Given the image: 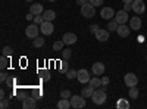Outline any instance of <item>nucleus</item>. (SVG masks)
Segmentation results:
<instances>
[{
  "label": "nucleus",
  "instance_id": "obj_2",
  "mask_svg": "<svg viewBox=\"0 0 147 109\" xmlns=\"http://www.w3.org/2000/svg\"><path fill=\"white\" fill-rule=\"evenodd\" d=\"M38 32L40 31V25H37V24H30V25L25 28V35L28 39H35V37H38Z\"/></svg>",
  "mask_w": 147,
  "mask_h": 109
},
{
  "label": "nucleus",
  "instance_id": "obj_10",
  "mask_svg": "<svg viewBox=\"0 0 147 109\" xmlns=\"http://www.w3.org/2000/svg\"><path fill=\"white\" fill-rule=\"evenodd\" d=\"M105 69H106V66H105L103 62H96L91 66V72H93L94 75H103L105 74Z\"/></svg>",
  "mask_w": 147,
  "mask_h": 109
},
{
  "label": "nucleus",
  "instance_id": "obj_30",
  "mask_svg": "<svg viewBox=\"0 0 147 109\" xmlns=\"http://www.w3.org/2000/svg\"><path fill=\"white\" fill-rule=\"evenodd\" d=\"M60 97H62V99H71L72 94H71L69 90H62V91H60Z\"/></svg>",
  "mask_w": 147,
  "mask_h": 109
},
{
  "label": "nucleus",
  "instance_id": "obj_15",
  "mask_svg": "<svg viewBox=\"0 0 147 109\" xmlns=\"http://www.w3.org/2000/svg\"><path fill=\"white\" fill-rule=\"evenodd\" d=\"M109 30H103L100 28L99 31H97L94 35H96V40H99V41H107L109 40Z\"/></svg>",
  "mask_w": 147,
  "mask_h": 109
},
{
  "label": "nucleus",
  "instance_id": "obj_22",
  "mask_svg": "<svg viewBox=\"0 0 147 109\" xmlns=\"http://www.w3.org/2000/svg\"><path fill=\"white\" fill-rule=\"evenodd\" d=\"M90 86H93L94 89H100L102 87V80L99 77H94V78H90Z\"/></svg>",
  "mask_w": 147,
  "mask_h": 109
},
{
  "label": "nucleus",
  "instance_id": "obj_23",
  "mask_svg": "<svg viewBox=\"0 0 147 109\" xmlns=\"http://www.w3.org/2000/svg\"><path fill=\"white\" fill-rule=\"evenodd\" d=\"M118 27H119V24L116 22V19H113V21L110 19V21H109V24H107V30H109L110 32H115V31L118 30Z\"/></svg>",
  "mask_w": 147,
  "mask_h": 109
},
{
  "label": "nucleus",
  "instance_id": "obj_13",
  "mask_svg": "<svg viewBox=\"0 0 147 109\" xmlns=\"http://www.w3.org/2000/svg\"><path fill=\"white\" fill-rule=\"evenodd\" d=\"M77 78H78V81H80L81 84L90 83V74H88V71H87V69H80Z\"/></svg>",
  "mask_w": 147,
  "mask_h": 109
},
{
  "label": "nucleus",
  "instance_id": "obj_6",
  "mask_svg": "<svg viewBox=\"0 0 147 109\" xmlns=\"http://www.w3.org/2000/svg\"><path fill=\"white\" fill-rule=\"evenodd\" d=\"M132 10L136 12V15H141L146 12V5L143 0H134L132 2Z\"/></svg>",
  "mask_w": 147,
  "mask_h": 109
},
{
  "label": "nucleus",
  "instance_id": "obj_32",
  "mask_svg": "<svg viewBox=\"0 0 147 109\" xmlns=\"http://www.w3.org/2000/svg\"><path fill=\"white\" fill-rule=\"evenodd\" d=\"M71 53H72L71 49H63V50H62V56H63V59H65V60L69 59V58H71Z\"/></svg>",
  "mask_w": 147,
  "mask_h": 109
},
{
  "label": "nucleus",
  "instance_id": "obj_39",
  "mask_svg": "<svg viewBox=\"0 0 147 109\" xmlns=\"http://www.w3.org/2000/svg\"><path fill=\"white\" fill-rule=\"evenodd\" d=\"M60 69H62V72H68V64L65 62V60L62 62V66H60Z\"/></svg>",
  "mask_w": 147,
  "mask_h": 109
},
{
  "label": "nucleus",
  "instance_id": "obj_4",
  "mask_svg": "<svg viewBox=\"0 0 147 109\" xmlns=\"http://www.w3.org/2000/svg\"><path fill=\"white\" fill-rule=\"evenodd\" d=\"M71 105L72 108H75V109H81L85 106V97L81 94V96H72L71 97Z\"/></svg>",
  "mask_w": 147,
  "mask_h": 109
},
{
  "label": "nucleus",
  "instance_id": "obj_5",
  "mask_svg": "<svg viewBox=\"0 0 147 109\" xmlns=\"http://www.w3.org/2000/svg\"><path fill=\"white\" fill-rule=\"evenodd\" d=\"M40 31L43 32V35H52L53 31H55V27H53L52 21H44L40 25Z\"/></svg>",
  "mask_w": 147,
  "mask_h": 109
},
{
  "label": "nucleus",
  "instance_id": "obj_44",
  "mask_svg": "<svg viewBox=\"0 0 147 109\" xmlns=\"http://www.w3.org/2000/svg\"><path fill=\"white\" fill-rule=\"evenodd\" d=\"M122 2H124V3H132L134 0H122Z\"/></svg>",
  "mask_w": 147,
  "mask_h": 109
},
{
  "label": "nucleus",
  "instance_id": "obj_7",
  "mask_svg": "<svg viewBox=\"0 0 147 109\" xmlns=\"http://www.w3.org/2000/svg\"><path fill=\"white\" fill-rule=\"evenodd\" d=\"M124 81L128 87H134V86H137L138 84V77L136 74H132V72H128V74L124 77Z\"/></svg>",
  "mask_w": 147,
  "mask_h": 109
},
{
  "label": "nucleus",
  "instance_id": "obj_18",
  "mask_svg": "<svg viewBox=\"0 0 147 109\" xmlns=\"http://www.w3.org/2000/svg\"><path fill=\"white\" fill-rule=\"evenodd\" d=\"M57 108L59 109H69V108H72L71 99H62V97H60V100L57 102Z\"/></svg>",
  "mask_w": 147,
  "mask_h": 109
},
{
  "label": "nucleus",
  "instance_id": "obj_48",
  "mask_svg": "<svg viewBox=\"0 0 147 109\" xmlns=\"http://www.w3.org/2000/svg\"><path fill=\"white\" fill-rule=\"evenodd\" d=\"M87 2H90V0H87Z\"/></svg>",
  "mask_w": 147,
  "mask_h": 109
},
{
  "label": "nucleus",
  "instance_id": "obj_31",
  "mask_svg": "<svg viewBox=\"0 0 147 109\" xmlns=\"http://www.w3.org/2000/svg\"><path fill=\"white\" fill-rule=\"evenodd\" d=\"M3 55L5 56H7V58H10L12 56V53H13V50H12V47H3Z\"/></svg>",
  "mask_w": 147,
  "mask_h": 109
},
{
  "label": "nucleus",
  "instance_id": "obj_35",
  "mask_svg": "<svg viewBox=\"0 0 147 109\" xmlns=\"http://www.w3.org/2000/svg\"><path fill=\"white\" fill-rule=\"evenodd\" d=\"M100 80H102V86H107L109 81H110V80H109V77H106V75H103Z\"/></svg>",
  "mask_w": 147,
  "mask_h": 109
},
{
  "label": "nucleus",
  "instance_id": "obj_21",
  "mask_svg": "<svg viewBox=\"0 0 147 109\" xmlns=\"http://www.w3.org/2000/svg\"><path fill=\"white\" fill-rule=\"evenodd\" d=\"M116 108H118V109H128V108H129V102H128L127 99H119V100L116 102Z\"/></svg>",
  "mask_w": 147,
  "mask_h": 109
},
{
  "label": "nucleus",
  "instance_id": "obj_36",
  "mask_svg": "<svg viewBox=\"0 0 147 109\" xmlns=\"http://www.w3.org/2000/svg\"><path fill=\"white\" fill-rule=\"evenodd\" d=\"M9 106V102H7V99H2V103H0V108L2 109H6Z\"/></svg>",
  "mask_w": 147,
  "mask_h": 109
},
{
  "label": "nucleus",
  "instance_id": "obj_43",
  "mask_svg": "<svg viewBox=\"0 0 147 109\" xmlns=\"http://www.w3.org/2000/svg\"><path fill=\"white\" fill-rule=\"evenodd\" d=\"M0 99H5V90H0Z\"/></svg>",
  "mask_w": 147,
  "mask_h": 109
},
{
  "label": "nucleus",
  "instance_id": "obj_3",
  "mask_svg": "<svg viewBox=\"0 0 147 109\" xmlns=\"http://www.w3.org/2000/svg\"><path fill=\"white\" fill-rule=\"evenodd\" d=\"M81 15L84 16V18H93L94 15H96V7L88 2V3H85V5H82L81 6Z\"/></svg>",
  "mask_w": 147,
  "mask_h": 109
},
{
  "label": "nucleus",
  "instance_id": "obj_40",
  "mask_svg": "<svg viewBox=\"0 0 147 109\" xmlns=\"http://www.w3.org/2000/svg\"><path fill=\"white\" fill-rule=\"evenodd\" d=\"M41 80L43 81H49V80H50V74H49V72H44V75L41 77Z\"/></svg>",
  "mask_w": 147,
  "mask_h": 109
},
{
  "label": "nucleus",
  "instance_id": "obj_37",
  "mask_svg": "<svg viewBox=\"0 0 147 109\" xmlns=\"http://www.w3.org/2000/svg\"><path fill=\"white\" fill-rule=\"evenodd\" d=\"M124 10H127V12L132 10V3H124Z\"/></svg>",
  "mask_w": 147,
  "mask_h": 109
},
{
  "label": "nucleus",
  "instance_id": "obj_17",
  "mask_svg": "<svg viewBox=\"0 0 147 109\" xmlns=\"http://www.w3.org/2000/svg\"><path fill=\"white\" fill-rule=\"evenodd\" d=\"M30 12H31V14H34V15H41L43 12H44L43 5H40V3H34V5H31Z\"/></svg>",
  "mask_w": 147,
  "mask_h": 109
},
{
  "label": "nucleus",
  "instance_id": "obj_26",
  "mask_svg": "<svg viewBox=\"0 0 147 109\" xmlns=\"http://www.w3.org/2000/svg\"><path fill=\"white\" fill-rule=\"evenodd\" d=\"M32 46L37 47V49H38V47H41V46H44V39H43V37H35V39L32 40Z\"/></svg>",
  "mask_w": 147,
  "mask_h": 109
},
{
  "label": "nucleus",
  "instance_id": "obj_14",
  "mask_svg": "<svg viewBox=\"0 0 147 109\" xmlns=\"http://www.w3.org/2000/svg\"><path fill=\"white\" fill-rule=\"evenodd\" d=\"M116 32H118L119 37H128L129 32H131V28L127 27V24H119V27H118Z\"/></svg>",
  "mask_w": 147,
  "mask_h": 109
},
{
  "label": "nucleus",
  "instance_id": "obj_24",
  "mask_svg": "<svg viewBox=\"0 0 147 109\" xmlns=\"http://www.w3.org/2000/svg\"><path fill=\"white\" fill-rule=\"evenodd\" d=\"M63 46H65V41L63 40H57L53 43V50L59 52V50H63Z\"/></svg>",
  "mask_w": 147,
  "mask_h": 109
},
{
  "label": "nucleus",
  "instance_id": "obj_33",
  "mask_svg": "<svg viewBox=\"0 0 147 109\" xmlns=\"http://www.w3.org/2000/svg\"><path fill=\"white\" fill-rule=\"evenodd\" d=\"M88 30H90V32H93V34H96L97 31H99L100 28H99V25H97V24H93V25H90L88 27Z\"/></svg>",
  "mask_w": 147,
  "mask_h": 109
},
{
  "label": "nucleus",
  "instance_id": "obj_12",
  "mask_svg": "<svg viewBox=\"0 0 147 109\" xmlns=\"http://www.w3.org/2000/svg\"><path fill=\"white\" fill-rule=\"evenodd\" d=\"M115 19H116L118 24H127V21H128V12L124 10V9L118 10L116 15H115Z\"/></svg>",
  "mask_w": 147,
  "mask_h": 109
},
{
  "label": "nucleus",
  "instance_id": "obj_9",
  "mask_svg": "<svg viewBox=\"0 0 147 109\" xmlns=\"http://www.w3.org/2000/svg\"><path fill=\"white\" fill-rule=\"evenodd\" d=\"M35 106H37V102H35L34 96H27V97L22 100V108L24 109H34Z\"/></svg>",
  "mask_w": 147,
  "mask_h": 109
},
{
  "label": "nucleus",
  "instance_id": "obj_25",
  "mask_svg": "<svg viewBox=\"0 0 147 109\" xmlns=\"http://www.w3.org/2000/svg\"><path fill=\"white\" fill-rule=\"evenodd\" d=\"M129 97L131 99H137L138 97V87L137 86H134V87H129Z\"/></svg>",
  "mask_w": 147,
  "mask_h": 109
},
{
  "label": "nucleus",
  "instance_id": "obj_29",
  "mask_svg": "<svg viewBox=\"0 0 147 109\" xmlns=\"http://www.w3.org/2000/svg\"><path fill=\"white\" fill-rule=\"evenodd\" d=\"M6 66H7V56L2 55V58H0V68L5 69Z\"/></svg>",
  "mask_w": 147,
  "mask_h": 109
},
{
  "label": "nucleus",
  "instance_id": "obj_11",
  "mask_svg": "<svg viewBox=\"0 0 147 109\" xmlns=\"http://www.w3.org/2000/svg\"><path fill=\"white\" fill-rule=\"evenodd\" d=\"M141 25H143V22H141V19H140L138 15H137V16H132V18L129 19V28H131V30L138 31V30L141 28Z\"/></svg>",
  "mask_w": 147,
  "mask_h": 109
},
{
  "label": "nucleus",
  "instance_id": "obj_41",
  "mask_svg": "<svg viewBox=\"0 0 147 109\" xmlns=\"http://www.w3.org/2000/svg\"><path fill=\"white\" fill-rule=\"evenodd\" d=\"M34 18H35V15H34V14H31V12L27 15V19H28V21H34Z\"/></svg>",
  "mask_w": 147,
  "mask_h": 109
},
{
  "label": "nucleus",
  "instance_id": "obj_38",
  "mask_svg": "<svg viewBox=\"0 0 147 109\" xmlns=\"http://www.w3.org/2000/svg\"><path fill=\"white\" fill-rule=\"evenodd\" d=\"M6 80H7V74H6V72H2V74H0V81L5 83Z\"/></svg>",
  "mask_w": 147,
  "mask_h": 109
},
{
  "label": "nucleus",
  "instance_id": "obj_1",
  "mask_svg": "<svg viewBox=\"0 0 147 109\" xmlns=\"http://www.w3.org/2000/svg\"><path fill=\"white\" fill-rule=\"evenodd\" d=\"M91 99H93V102H94L96 105H103V103L106 102V99H107L106 91H105L102 87H100V89H96L94 93H93V96H91Z\"/></svg>",
  "mask_w": 147,
  "mask_h": 109
},
{
  "label": "nucleus",
  "instance_id": "obj_28",
  "mask_svg": "<svg viewBox=\"0 0 147 109\" xmlns=\"http://www.w3.org/2000/svg\"><path fill=\"white\" fill-rule=\"evenodd\" d=\"M44 21H46V19H44L43 14H41V15H35V18H34V24H37V25H41Z\"/></svg>",
  "mask_w": 147,
  "mask_h": 109
},
{
  "label": "nucleus",
  "instance_id": "obj_20",
  "mask_svg": "<svg viewBox=\"0 0 147 109\" xmlns=\"http://www.w3.org/2000/svg\"><path fill=\"white\" fill-rule=\"evenodd\" d=\"M43 16H44L46 21H55V19H56V12L52 10V9L44 10V12H43Z\"/></svg>",
  "mask_w": 147,
  "mask_h": 109
},
{
  "label": "nucleus",
  "instance_id": "obj_47",
  "mask_svg": "<svg viewBox=\"0 0 147 109\" xmlns=\"http://www.w3.org/2000/svg\"><path fill=\"white\" fill-rule=\"evenodd\" d=\"M146 60H147V55H146Z\"/></svg>",
  "mask_w": 147,
  "mask_h": 109
},
{
  "label": "nucleus",
  "instance_id": "obj_42",
  "mask_svg": "<svg viewBox=\"0 0 147 109\" xmlns=\"http://www.w3.org/2000/svg\"><path fill=\"white\" fill-rule=\"evenodd\" d=\"M85 3H88L87 0H77V5H80V6H82V5H85Z\"/></svg>",
  "mask_w": 147,
  "mask_h": 109
},
{
  "label": "nucleus",
  "instance_id": "obj_45",
  "mask_svg": "<svg viewBox=\"0 0 147 109\" xmlns=\"http://www.w3.org/2000/svg\"><path fill=\"white\" fill-rule=\"evenodd\" d=\"M49 2H56V0H49Z\"/></svg>",
  "mask_w": 147,
  "mask_h": 109
},
{
  "label": "nucleus",
  "instance_id": "obj_8",
  "mask_svg": "<svg viewBox=\"0 0 147 109\" xmlns=\"http://www.w3.org/2000/svg\"><path fill=\"white\" fill-rule=\"evenodd\" d=\"M115 10L112 9V7H109V6H106V7H103L102 10H100V16L103 18V19H106V21H110L112 18H115Z\"/></svg>",
  "mask_w": 147,
  "mask_h": 109
},
{
  "label": "nucleus",
  "instance_id": "obj_27",
  "mask_svg": "<svg viewBox=\"0 0 147 109\" xmlns=\"http://www.w3.org/2000/svg\"><path fill=\"white\" fill-rule=\"evenodd\" d=\"M77 75H78V71H75V69H69V71L66 72V78H68V80L77 78Z\"/></svg>",
  "mask_w": 147,
  "mask_h": 109
},
{
  "label": "nucleus",
  "instance_id": "obj_46",
  "mask_svg": "<svg viewBox=\"0 0 147 109\" xmlns=\"http://www.w3.org/2000/svg\"><path fill=\"white\" fill-rule=\"evenodd\" d=\"M27 2H32V0H27Z\"/></svg>",
  "mask_w": 147,
  "mask_h": 109
},
{
  "label": "nucleus",
  "instance_id": "obj_16",
  "mask_svg": "<svg viewBox=\"0 0 147 109\" xmlns=\"http://www.w3.org/2000/svg\"><path fill=\"white\" fill-rule=\"evenodd\" d=\"M62 40L65 41V44H75L77 43V35L74 32H66V34H63Z\"/></svg>",
  "mask_w": 147,
  "mask_h": 109
},
{
  "label": "nucleus",
  "instance_id": "obj_34",
  "mask_svg": "<svg viewBox=\"0 0 147 109\" xmlns=\"http://www.w3.org/2000/svg\"><path fill=\"white\" fill-rule=\"evenodd\" d=\"M90 3H91L94 7H97V6H102V5H103V0H90Z\"/></svg>",
  "mask_w": 147,
  "mask_h": 109
},
{
  "label": "nucleus",
  "instance_id": "obj_19",
  "mask_svg": "<svg viewBox=\"0 0 147 109\" xmlns=\"http://www.w3.org/2000/svg\"><path fill=\"white\" fill-rule=\"evenodd\" d=\"M94 90H96V89H94L93 86H88V87H82V90H81V94L84 96L85 99H87V97H91V96H93Z\"/></svg>",
  "mask_w": 147,
  "mask_h": 109
}]
</instances>
